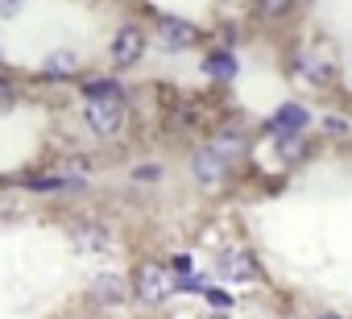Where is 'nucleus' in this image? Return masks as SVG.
<instances>
[{
  "label": "nucleus",
  "mask_w": 352,
  "mask_h": 319,
  "mask_svg": "<svg viewBox=\"0 0 352 319\" xmlns=\"http://www.w3.org/2000/svg\"><path fill=\"white\" fill-rule=\"evenodd\" d=\"M261 13L265 17H282V13H290V5H261Z\"/></svg>",
  "instance_id": "ddd939ff"
},
{
  "label": "nucleus",
  "mask_w": 352,
  "mask_h": 319,
  "mask_svg": "<svg viewBox=\"0 0 352 319\" xmlns=\"http://www.w3.org/2000/svg\"><path fill=\"white\" fill-rule=\"evenodd\" d=\"M133 290H137L145 302H162V298L174 290V282H170V270H166V265H157V261H145V265H137V274H133Z\"/></svg>",
  "instance_id": "f03ea898"
},
{
  "label": "nucleus",
  "mask_w": 352,
  "mask_h": 319,
  "mask_svg": "<svg viewBox=\"0 0 352 319\" xmlns=\"http://www.w3.org/2000/svg\"><path fill=\"white\" fill-rule=\"evenodd\" d=\"M91 294H96L100 302H120V298L129 294V282H124V278H116V274H104V278H96Z\"/></svg>",
  "instance_id": "423d86ee"
},
{
  "label": "nucleus",
  "mask_w": 352,
  "mask_h": 319,
  "mask_svg": "<svg viewBox=\"0 0 352 319\" xmlns=\"http://www.w3.org/2000/svg\"><path fill=\"white\" fill-rule=\"evenodd\" d=\"M75 67H79V58H75L71 50H54V54L42 63L46 75H75Z\"/></svg>",
  "instance_id": "9b49d317"
},
{
  "label": "nucleus",
  "mask_w": 352,
  "mask_h": 319,
  "mask_svg": "<svg viewBox=\"0 0 352 319\" xmlns=\"http://www.w3.org/2000/svg\"><path fill=\"white\" fill-rule=\"evenodd\" d=\"M162 42L166 46H195L199 30L191 21H179V17H162Z\"/></svg>",
  "instance_id": "20e7f679"
},
{
  "label": "nucleus",
  "mask_w": 352,
  "mask_h": 319,
  "mask_svg": "<svg viewBox=\"0 0 352 319\" xmlns=\"http://www.w3.org/2000/svg\"><path fill=\"white\" fill-rule=\"evenodd\" d=\"M195 175H199L204 183H216V179L224 175V157H220L216 149H199V153H195Z\"/></svg>",
  "instance_id": "0eeeda50"
},
{
  "label": "nucleus",
  "mask_w": 352,
  "mask_h": 319,
  "mask_svg": "<svg viewBox=\"0 0 352 319\" xmlns=\"http://www.w3.org/2000/svg\"><path fill=\"white\" fill-rule=\"evenodd\" d=\"M220 270L228 274V278H257V261L249 257V253H241V249H228L224 257H220Z\"/></svg>",
  "instance_id": "39448f33"
},
{
  "label": "nucleus",
  "mask_w": 352,
  "mask_h": 319,
  "mask_svg": "<svg viewBox=\"0 0 352 319\" xmlns=\"http://www.w3.org/2000/svg\"><path fill=\"white\" fill-rule=\"evenodd\" d=\"M282 149H286V157H298V153H302V145H298V141H282Z\"/></svg>",
  "instance_id": "4468645a"
},
{
  "label": "nucleus",
  "mask_w": 352,
  "mask_h": 319,
  "mask_svg": "<svg viewBox=\"0 0 352 319\" xmlns=\"http://www.w3.org/2000/svg\"><path fill=\"white\" fill-rule=\"evenodd\" d=\"M141 54H145V38H141V30L124 25V30L112 38V63H116V67H133Z\"/></svg>",
  "instance_id": "7ed1b4c3"
},
{
  "label": "nucleus",
  "mask_w": 352,
  "mask_h": 319,
  "mask_svg": "<svg viewBox=\"0 0 352 319\" xmlns=\"http://www.w3.org/2000/svg\"><path fill=\"white\" fill-rule=\"evenodd\" d=\"M319 319H336V315H319Z\"/></svg>",
  "instance_id": "2eb2a0df"
},
{
  "label": "nucleus",
  "mask_w": 352,
  "mask_h": 319,
  "mask_svg": "<svg viewBox=\"0 0 352 319\" xmlns=\"http://www.w3.org/2000/svg\"><path fill=\"white\" fill-rule=\"evenodd\" d=\"M30 187H34V191H75V187H83V183L71 179V175H38V179H30Z\"/></svg>",
  "instance_id": "9d476101"
},
{
  "label": "nucleus",
  "mask_w": 352,
  "mask_h": 319,
  "mask_svg": "<svg viewBox=\"0 0 352 319\" xmlns=\"http://www.w3.org/2000/svg\"><path fill=\"white\" fill-rule=\"evenodd\" d=\"M87 124H91V133H100V137H112V133L124 124V96H120L116 83H112L108 91H91V96H87Z\"/></svg>",
  "instance_id": "f257e3e1"
},
{
  "label": "nucleus",
  "mask_w": 352,
  "mask_h": 319,
  "mask_svg": "<svg viewBox=\"0 0 352 319\" xmlns=\"http://www.w3.org/2000/svg\"><path fill=\"white\" fill-rule=\"evenodd\" d=\"M208 71L220 75V79H228V75H232V58H228V54H216V58H208Z\"/></svg>",
  "instance_id": "f8f14e48"
},
{
  "label": "nucleus",
  "mask_w": 352,
  "mask_h": 319,
  "mask_svg": "<svg viewBox=\"0 0 352 319\" xmlns=\"http://www.w3.org/2000/svg\"><path fill=\"white\" fill-rule=\"evenodd\" d=\"M302 124H307V112H302L298 104H286V108L270 120V129H274V133H298Z\"/></svg>",
  "instance_id": "1a4fd4ad"
},
{
  "label": "nucleus",
  "mask_w": 352,
  "mask_h": 319,
  "mask_svg": "<svg viewBox=\"0 0 352 319\" xmlns=\"http://www.w3.org/2000/svg\"><path fill=\"white\" fill-rule=\"evenodd\" d=\"M298 71H302L307 79H315V83H331V79H336V67H331L327 58H319V54H315V58H311V54H298Z\"/></svg>",
  "instance_id": "6e6552de"
},
{
  "label": "nucleus",
  "mask_w": 352,
  "mask_h": 319,
  "mask_svg": "<svg viewBox=\"0 0 352 319\" xmlns=\"http://www.w3.org/2000/svg\"><path fill=\"white\" fill-rule=\"evenodd\" d=\"M216 319H228V315H216Z\"/></svg>",
  "instance_id": "dca6fc26"
}]
</instances>
